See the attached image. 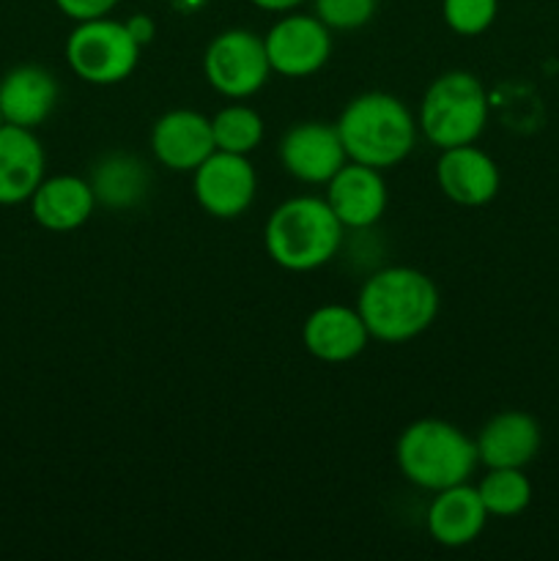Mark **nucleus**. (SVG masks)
<instances>
[{"instance_id":"24","label":"nucleus","mask_w":559,"mask_h":561,"mask_svg":"<svg viewBox=\"0 0 559 561\" xmlns=\"http://www.w3.org/2000/svg\"><path fill=\"white\" fill-rule=\"evenodd\" d=\"M378 0H312V14L329 31H360L376 16Z\"/></svg>"},{"instance_id":"10","label":"nucleus","mask_w":559,"mask_h":561,"mask_svg":"<svg viewBox=\"0 0 559 561\" xmlns=\"http://www.w3.org/2000/svg\"><path fill=\"white\" fill-rule=\"evenodd\" d=\"M277 157L290 179L312 186H327L349 162L338 126L323 121H301L290 126L280 140Z\"/></svg>"},{"instance_id":"13","label":"nucleus","mask_w":559,"mask_h":561,"mask_svg":"<svg viewBox=\"0 0 559 561\" xmlns=\"http://www.w3.org/2000/svg\"><path fill=\"white\" fill-rule=\"evenodd\" d=\"M367 343L370 332L356 307L321 305L301 323V345L323 365H349L360 359Z\"/></svg>"},{"instance_id":"16","label":"nucleus","mask_w":559,"mask_h":561,"mask_svg":"<svg viewBox=\"0 0 559 561\" xmlns=\"http://www.w3.org/2000/svg\"><path fill=\"white\" fill-rule=\"evenodd\" d=\"M60 88L49 69L38 64H22L5 71L0 80V110L5 124L36 129L53 115Z\"/></svg>"},{"instance_id":"11","label":"nucleus","mask_w":559,"mask_h":561,"mask_svg":"<svg viewBox=\"0 0 559 561\" xmlns=\"http://www.w3.org/2000/svg\"><path fill=\"white\" fill-rule=\"evenodd\" d=\"M214 151L217 146H214L208 115L190 107H175L153 121L151 153L162 168L173 173H192Z\"/></svg>"},{"instance_id":"5","label":"nucleus","mask_w":559,"mask_h":561,"mask_svg":"<svg viewBox=\"0 0 559 561\" xmlns=\"http://www.w3.org/2000/svg\"><path fill=\"white\" fill-rule=\"evenodd\" d=\"M488 113H491V99L480 77L453 69L438 75L422 93L417 124L422 137L444 151L480 140L488 126Z\"/></svg>"},{"instance_id":"18","label":"nucleus","mask_w":559,"mask_h":561,"mask_svg":"<svg viewBox=\"0 0 559 561\" xmlns=\"http://www.w3.org/2000/svg\"><path fill=\"white\" fill-rule=\"evenodd\" d=\"M47 157L33 129L5 124L0 129V206H20L47 175Z\"/></svg>"},{"instance_id":"26","label":"nucleus","mask_w":559,"mask_h":561,"mask_svg":"<svg viewBox=\"0 0 559 561\" xmlns=\"http://www.w3.org/2000/svg\"><path fill=\"white\" fill-rule=\"evenodd\" d=\"M126 27H129V33L135 36V42L140 44V47H146V44L153 42V33H157V25H153V20L148 14H132L129 20H124Z\"/></svg>"},{"instance_id":"20","label":"nucleus","mask_w":559,"mask_h":561,"mask_svg":"<svg viewBox=\"0 0 559 561\" xmlns=\"http://www.w3.org/2000/svg\"><path fill=\"white\" fill-rule=\"evenodd\" d=\"M88 181L96 195V206L107 211H132L148 197L153 175L137 153L110 151L93 162Z\"/></svg>"},{"instance_id":"4","label":"nucleus","mask_w":559,"mask_h":561,"mask_svg":"<svg viewBox=\"0 0 559 561\" xmlns=\"http://www.w3.org/2000/svg\"><path fill=\"white\" fill-rule=\"evenodd\" d=\"M395 460L411 485L431 493L469 482L480 466L475 438L453 422L433 416L403 427L395 444Z\"/></svg>"},{"instance_id":"27","label":"nucleus","mask_w":559,"mask_h":561,"mask_svg":"<svg viewBox=\"0 0 559 561\" xmlns=\"http://www.w3.org/2000/svg\"><path fill=\"white\" fill-rule=\"evenodd\" d=\"M255 9L269 11V14H288V11H299L307 0H250Z\"/></svg>"},{"instance_id":"6","label":"nucleus","mask_w":559,"mask_h":561,"mask_svg":"<svg viewBox=\"0 0 559 561\" xmlns=\"http://www.w3.org/2000/svg\"><path fill=\"white\" fill-rule=\"evenodd\" d=\"M140 49L126 22L99 16L75 22V31L66 38V64L88 85H121L135 75Z\"/></svg>"},{"instance_id":"23","label":"nucleus","mask_w":559,"mask_h":561,"mask_svg":"<svg viewBox=\"0 0 559 561\" xmlns=\"http://www.w3.org/2000/svg\"><path fill=\"white\" fill-rule=\"evenodd\" d=\"M499 0H442L444 25L455 36H482L497 22Z\"/></svg>"},{"instance_id":"14","label":"nucleus","mask_w":559,"mask_h":561,"mask_svg":"<svg viewBox=\"0 0 559 561\" xmlns=\"http://www.w3.org/2000/svg\"><path fill=\"white\" fill-rule=\"evenodd\" d=\"M436 184L447 201L464 208L488 206L499 195L502 173L477 142L444 148L436 162Z\"/></svg>"},{"instance_id":"12","label":"nucleus","mask_w":559,"mask_h":561,"mask_svg":"<svg viewBox=\"0 0 559 561\" xmlns=\"http://www.w3.org/2000/svg\"><path fill=\"white\" fill-rule=\"evenodd\" d=\"M327 203L345 230H370L389 203L384 170L345 162L327 184Z\"/></svg>"},{"instance_id":"2","label":"nucleus","mask_w":559,"mask_h":561,"mask_svg":"<svg viewBox=\"0 0 559 561\" xmlns=\"http://www.w3.org/2000/svg\"><path fill=\"white\" fill-rule=\"evenodd\" d=\"M349 162L376 170H392L411 157L420 124L403 99L384 91H367L351 99L334 121Z\"/></svg>"},{"instance_id":"15","label":"nucleus","mask_w":559,"mask_h":561,"mask_svg":"<svg viewBox=\"0 0 559 561\" xmlns=\"http://www.w3.org/2000/svg\"><path fill=\"white\" fill-rule=\"evenodd\" d=\"M477 458L486 469H524L537 458L543 444L540 425L526 411H499L475 438Z\"/></svg>"},{"instance_id":"8","label":"nucleus","mask_w":559,"mask_h":561,"mask_svg":"<svg viewBox=\"0 0 559 561\" xmlns=\"http://www.w3.org/2000/svg\"><path fill=\"white\" fill-rule=\"evenodd\" d=\"M272 71L288 80L318 75L332 58V31L316 14L288 11L263 36Z\"/></svg>"},{"instance_id":"17","label":"nucleus","mask_w":559,"mask_h":561,"mask_svg":"<svg viewBox=\"0 0 559 561\" xmlns=\"http://www.w3.org/2000/svg\"><path fill=\"white\" fill-rule=\"evenodd\" d=\"M488 510L482 504L480 493L469 482L444 488L433 493V502L427 507L425 524L433 542L444 548H466L482 535L488 524Z\"/></svg>"},{"instance_id":"25","label":"nucleus","mask_w":559,"mask_h":561,"mask_svg":"<svg viewBox=\"0 0 559 561\" xmlns=\"http://www.w3.org/2000/svg\"><path fill=\"white\" fill-rule=\"evenodd\" d=\"M121 0H55L58 11L69 16L71 22H88L99 20V16H110L118 9Z\"/></svg>"},{"instance_id":"1","label":"nucleus","mask_w":559,"mask_h":561,"mask_svg":"<svg viewBox=\"0 0 559 561\" xmlns=\"http://www.w3.org/2000/svg\"><path fill=\"white\" fill-rule=\"evenodd\" d=\"M438 305L436 283L411 266H384L367 274L356 296V310L370 340L387 345L411 343L425 334L436 321Z\"/></svg>"},{"instance_id":"22","label":"nucleus","mask_w":559,"mask_h":561,"mask_svg":"<svg viewBox=\"0 0 559 561\" xmlns=\"http://www.w3.org/2000/svg\"><path fill=\"white\" fill-rule=\"evenodd\" d=\"M491 518H515L532 502V482L524 469H488L477 485Z\"/></svg>"},{"instance_id":"21","label":"nucleus","mask_w":559,"mask_h":561,"mask_svg":"<svg viewBox=\"0 0 559 561\" xmlns=\"http://www.w3.org/2000/svg\"><path fill=\"white\" fill-rule=\"evenodd\" d=\"M212 131L217 151L250 157V153L258 151V146L263 142L266 124H263V115L258 113L255 107L241 102H230L214 113Z\"/></svg>"},{"instance_id":"28","label":"nucleus","mask_w":559,"mask_h":561,"mask_svg":"<svg viewBox=\"0 0 559 561\" xmlns=\"http://www.w3.org/2000/svg\"><path fill=\"white\" fill-rule=\"evenodd\" d=\"M5 126V118H3V110H0V129H3Z\"/></svg>"},{"instance_id":"9","label":"nucleus","mask_w":559,"mask_h":561,"mask_svg":"<svg viewBox=\"0 0 559 561\" xmlns=\"http://www.w3.org/2000/svg\"><path fill=\"white\" fill-rule=\"evenodd\" d=\"M192 195L214 219H236L247 214L258 195V173L250 157L214 151L192 170Z\"/></svg>"},{"instance_id":"3","label":"nucleus","mask_w":559,"mask_h":561,"mask_svg":"<svg viewBox=\"0 0 559 561\" xmlns=\"http://www.w3.org/2000/svg\"><path fill=\"white\" fill-rule=\"evenodd\" d=\"M345 228L327 197L296 195L280 203L263 228V247L272 263L285 272H316L340 252Z\"/></svg>"},{"instance_id":"7","label":"nucleus","mask_w":559,"mask_h":561,"mask_svg":"<svg viewBox=\"0 0 559 561\" xmlns=\"http://www.w3.org/2000/svg\"><path fill=\"white\" fill-rule=\"evenodd\" d=\"M272 75L263 36L247 27H228L208 42L203 77L219 96L241 102L261 91Z\"/></svg>"},{"instance_id":"19","label":"nucleus","mask_w":559,"mask_h":561,"mask_svg":"<svg viewBox=\"0 0 559 561\" xmlns=\"http://www.w3.org/2000/svg\"><path fill=\"white\" fill-rule=\"evenodd\" d=\"M27 203H31L33 219L49 233H71L82 228L96 211L91 181L75 173L44 179Z\"/></svg>"}]
</instances>
